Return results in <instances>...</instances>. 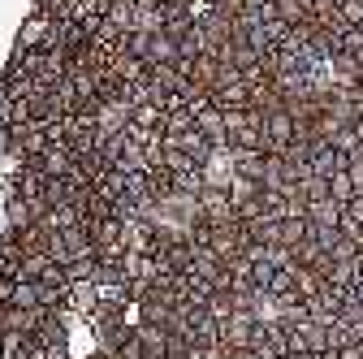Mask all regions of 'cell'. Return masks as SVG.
<instances>
[{"instance_id":"obj_1","label":"cell","mask_w":363,"mask_h":359,"mask_svg":"<svg viewBox=\"0 0 363 359\" xmlns=\"http://www.w3.org/2000/svg\"><path fill=\"white\" fill-rule=\"evenodd\" d=\"M52 31H57V18H48L43 9H30L13 43H18V48H26V53H48V39H52Z\"/></svg>"},{"instance_id":"obj_2","label":"cell","mask_w":363,"mask_h":359,"mask_svg":"<svg viewBox=\"0 0 363 359\" xmlns=\"http://www.w3.org/2000/svg\"><path fill=\"white\" fill-rule=\"evenodd\" d=\"M255 329H259L255 311H234V316H225V321H220V342H225V346H234V350H251Z\"/></svg>"},{"instance_id":"obj_3","label":"cell","mask_w":363,"mask_h":359,"mask_svg":"<svg viewBox=\"0 0 363 359\" xmlns=\"http://www.w3.org/2000/svg\"><path fill=\"white\" fill-rule=\"evenodd\" d=\"M199 204H203L208 226H230V221H238L234 199H230V191H225V187H203L199 191Z\"/></svg>"},{"instance_id":"obj_4","label":"cell","mask_w":363,"mask_h":359,"mask_svg":"<svg viewBox=\"0 0 363 359\" xmlns=\"http://www.w3.org/2000/svg\"><path fill=\"white\" fill-rule=\"evenodd\" d=\"M264 134L272 139V152H281L286 143H294V134H298V121H294V113L281 104V109H268L264 113Z\"/></svg>"},{"instance_id":"obj_5","label":"cell","mask_w":363,"mask_h":359,"mask_svg":"<svg viewBox=\"0 0 363 359\" xmlns=\"http://www.w3.org/2000/svg\"><path fill=\"white\" fill-rule=\"evenodd\" d=\"M342 216H346V204H337L333 195L307 204V221H311L315 230H342Z\"/></svg>"},{"instance_id":"obj_6","label":"cell","mask_w":363,"mask_h":359,"mask_svg":"<svg viewBox=\"0 0 363 359\" xmlns=\"http://www.w3.org/2000/svg\"><path fill=\"white\" fill-rule=\"evenodd\" d=\"M212 104L216 109H255V96H251V82L238 78V82H225L212 92Z\"/></svg>"},{"instance_id":"obj_7","label":"cell","mask_w":363,"mask_h":359,"mask_svg":"<svg viewBox=\"0 0 363 359\" xmlns=\"http://www.w3.org/2000/svg\"><path fill=\"white\" fill-rule=\"evenodd\" d=\"M337 169H346V156L329 143V139H315L311 143V173H320V177H333Z\"/></svg>"},{"instance_id":"obj_8","label":"cell","mask_w":363,"mask_h":359,"mask_svg":"<svg viewBox=\"0 0 363 359\" xmlns=\"http://www.w3.org/2000/svg\"><path fill=\"white\" fill-rule=\"evenodd\" d=\"M5 226H13V230H35V204L9 191V195H5Z\"/></svg>"},{"instance_id":"obj_9","label":"cell","mask_w":363,"mask_h":359,"mask_svg":"<svg viewBox=\"0 0 363 359\" xmlns=\"http://www.w3.org/2000/svg\"><path fill=\"white\" fill-rule=\"evenodd\" d=\"M164 121H169V113L160 104H134L130 109V126H139L147 134H160V139H164Z\"/></svg>"},{"instance_id":"obj_10","label":"cell","mask_w":363,"mask_h":359,"mask_svg":"<svg viewBox=\"0 0 363 359\" xmlns=\"http://www.w3.org/2000/svg\"><path fill=\"white\" fill-rule=\"evenodd\" d=\"M9 307H18V311H43V290H39V282H13Z\"/></svg>"},{"instance_id":"obj_11","label":"cell","mask_w":363,"mask_h":359,"mask_svg":"<svg viewBox=\"0 0 363 359\" xmlns=\"http://www.w3.org/2000/svg\"><path fill=\"white\" fill-rule=\"evenodd\" d=\"M294 294H298L303 303L320 299V294H325V277L315 273V268H298V264H294Z\"/></svg>"},{"instance_id":"obj_12","label":"cell","mask_w":363,"mask_h":359,"mask_svg":"<svg viewBox=\"0 0 363 359\" xmlns=\"http://www.w3.org/2000/svg\"><path fill=\"white\" fill-rule=\"evenodd\" d=\"M311 234H315V226H311L307 216H286V221H281V243H286L290 251H294L298 243H307Z\"/></svg>"},{"instance_id":"obj_13","label":"cell","mask_w":363,"mask_h":359,"mask_svg":"<svg viewBox=\"0 0 363 359\" xmlns=\"http://www.w3.org/2000/svg\"><path fill=\"white\" fill-rule=\"evenodd\" d=\"M182 57H177V39L169 35V31H160L156 35V43H152V57H147V65H177Z\"/></svg>"},{"instance_id":"obj_14","label":"cell","mask_w":363,"mask_h":359,"mask_svg":"<svg viewBox=\"0 0 363 359\" xmlns=\"http://www.w3.org/2000/svg\"><path fill=\"white\" fill-rule=\"evenodd\" d=\"M96 195L108 199V204H117L125 195V169H104V177L96 182Z\"/></svg>"},{"instance_id":"obj_15","label":"cell","mask_w":363,"mask_h":359,"mask_svg":"<svg viewBox=\"0 0 363 359\" xmlns=\"http://www.w3.org/2000/svg\"><path fill=\"white\" fill-rule=\"evenodd\" d=\"M78 226H86V216H82L74 204H57L52 216H48V230H61V234H65V230H78Z\"/></svg>"},{"instance_id":"obj_16","label":"cell","mask_w":363,"mask_h":359,"mask_svg":"<svg viewBox=\"0 0 363 359\" xmlns=\"http://www.w3.org/2000/svg\"><path fill=\"white\" fill-rule=\"evenodd\" d=\"M329 251H325V243L320 238H307V243H298L294 247V264L298 268H320V260H325Z\"/></svg>"},{"instance_id":"obj_17","label":"cell","mask_w":363,"mask_h":359,"mask_svg":"<svg viewBox=\"0 0 363 359\" xmlns=\"http://www.w3.org/2000/svg\"><path fill=\"white\" fill-rule=\"evenodd\" d=\"M329 195H333L337 204H350V199L359 195V187H354V177H350V169H337V173L329 177Z\"/></svg>"},{"instance_id":"obj_18","label":"cell","mask_w":363,"mask_h":359,"mask_svg":"<svg viewBox=\"0 0 363 359\" xmlns=\"http://www.w3.org/2000/svg\"><path fill=\"white\" fill-rule=\"evenodd\" d=\"M277 18H281L290 31L311 22V13H307V5H303V0H277Z\"/></svg>"},{"instance_id":"obj_19","label":"cell","mask_w":363,"mask_h":359,"mask_svg":"<svg viewBox=\"0 0 363 359\" xmlns=\"http://www.w3.org/2000/svg\"><path fill=\"white\" fill-rule=\"evenodd\" d=\"M152 43H156V35H152V31H130V35H125V48H121V53H130V57L147 61V57H152Z\"/></svg>"},{"instance_id":"obj_20","label":"cell","mask_w":363,"mask_h":359,"mask_svg":"<svg viewBox=\"0 0 363 359\" xmlns=\"http://www.w3.org/2000/svg\"><path fill=\"white\" fill-rule=\"evenodd\" d=\"M359 255H363V251H359V243H354V238H346V234H337V238L329 243V260H333V264H354Z\"/></svg>"},{"instance_id":"obj_21","label":"cell","mask_w":363,"mask_h":359,"mask_svg":"<svg viewBox=\"0 0 363 359\" xmlns=\"http://www.w3.org/2000/svg\"><path fill=\"white\" fill-rule=\"evenodd\" d=\"M191 342H195L199 350H203V346H216V342H220V321H216V316L199 321V325L191 329Z\"/></svg>"},{"instance_id":"obj_22","label":"cell","mask_w":363,"mask_h":359,"mask_svg":"<svg viewBox=\"0 0 363 359\" xmlns=\"http://www.w3.org/2000/svg\"><path fill=\"white\" fill-rule=\"evenodd\" d=\"M303 195H307V204L311 199H325L329 195V177H320V173H311V177H303V182H294Z\"/></svg>"},{"instance_id":"obj_23","label":"cell","mask_w":363,"mask_h":359,"mask_svg":"<svg viewBox=\"0 0 363 359\" xmlns=\"http://www.w3.org/2000/svg\"><path fill=\"white\" fill-rule=\"evenodd\" d=\"M5 160H18V134L13 126H0V165Z\"/></svg>"},{"instance_id":"obj_24","label":"cell","mask_w":363,"mask_h":359,"mask_svg":"<svg viewBox=\"0 0 363 359\" xmlns=\"http://www.w3.org/2000/svg\"><path fill=\"white\" fill-rule=\"evenodd\" d=\"M86 359H117V355H113V350H100V346H96V350H91Z\"/></svg>"},{"instance_id":"obj_25","label":"cell","mask_w":363,"mask_h":359,"mask_svg":"<svg viewBox=\"0 0 363 359\" xmlns=\"http://www.w3.org/2000/svg\"><path fill=\"white\" fill-rule=\"evenodd\" d=\"M242 359H259V355H251V350H247V355H242Z\"/></svg>"}]
</instances>
